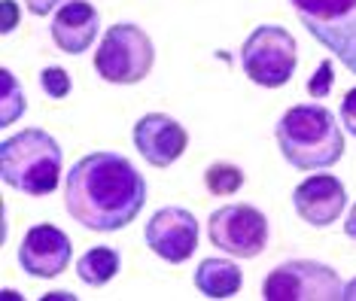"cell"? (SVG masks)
Instances as JSON below:
<instances>
[{
    "label": "cell",
    "instance_id": "1",
    "mask_svg": "<svg viewBox=\"0 0 356 301\" xmlns=\"http://www.w3.org/2000/svg\"><path fill=\"white\" fill-rule=\"evenodd\" d=\"M147 204V180L119 152H92L64 180V210L88 231H119Z\"/></svg>",
    "mask_w": 356,
    "mask_h": 301
},
{
    "label": "cell",
    "instance_id": "2",
    "mask_svg": "<svg viewBox=\"0 0 356 301\" xmlns=\"http://www.w3.org/2000/svg\"><path fill=\"white\" fill-rule=\"evenodd\" d=\"M280 156L296 170H323L344 156V134L335 113L320 104H296L274 128Z\"/></svg>",
    "mask_w": 356,
    "mask_h": 301
},
{
    "label": "cell",
    "instance_id": "3",
    "mask_svg": "<svg viewBox=\"0 0 356 301\" xmlns=\"http://www.w3.org/2000/svg\"><path fill=\"white\" fill-rule=\"evenodd\" d=\"M61 146L43 128H25L0 143V177L15 192L34 198L52 195L61 180Z\"/></svg>",
    "mask_w": 356,
    "mask_h": 301
},
{
    "label": "cell",
    "instance_id": "4",
    "mask_svg": "<svg viewBox=\"0 0 356 301\" xmlns=\"http://www.w3.org/2000/svg\"><path fill=\"white\" fill-rule=\"evenodd\" d=\"M156 64V46L143 28L131 22H116L104 31L95 49V70L110 86H134L149 76Z\"/></svg>",
    "mask_w": 356,
    "mask_h": 301
},
{
    "label": "cell",
    "instance_id": "5",
    "mask_svg": "<svg viewBox=\"0 0 356 301\" xmlns=\"http://www.w3.org/2000/svg\"><path fill=\"white\" fill-rule=\"evenodd\" d=\"M302 28L356 73V0H289Z\"/></svg>",
    "mask_w": 356,
    "mask_h": 301
},
{
    "label": "cell",
    "instance_id": "6",
    "mask_svg": "<svg viewBox=\"0 0 356 301\" xmlns=\"http://www.w3.org/2000/svg\"><path fill=\"white\" fill-rule=\"evenodd\" d=\"M241 67L262 88L286 86L298 67L296 37L280 24H259L241 46Z\"/></svg>",
    "mask_w": 356,
    "mask_h": 301
},
{
    "label": "cell",
    "instance_id": "7",
    "mask_svg": "<svg viewBox=\"0 0 356 301\" xmlns=\"http://www.w3.org/2000/svg\"><path fill=\"white\" fill-rule=\"evenodd\" d=\"M344 283L338 271L314 259H289L280 262L262 280L265 301H338Z\"/></svg>",
    "mask_w": 356,
    "mask_h": 301
},
{
    "label": "cell",
    "instance_id": "8",
    "mask_svg": "<svg viewBox=\"0 0 356 301\" xmlns=\"http://www.w3.org/2000/svg\"><path fill=\"white\" fill-rule=\"evenodd\" d=\"M207 238L234 259H256L268 243V219L253 204H225L207 216Z\"/></svg>",
    "mask_w": 356,
    "mask_h": 301
},
{
    "label": "cell",
    "instance_id": "9",
    "mask_svg": "<svg viewBox=\"0 0 356 301\" xmlns=\"http://www.w3.org/2000/svg\"><path fill=\"white\" fill-rule=\"evenodd\" d=\"M147 247L171 265H183L198 250V219L186 207H161L147 222Z\"/></svg>",
    "mask_w": 356,
    "mask_h": 301
},
{
    "label": "cell",
    "instance_id": "10",
    "mask_svg": "<svg viewBox=\"0 0 356 301\" xmlns=\"http://www.w3.org/2000/svg\"><path fill=\"white\" fill-rule=\"evenodd\" d=\"M70 256H74V243L52 222L31 225L19 247L22 271L34 280H52L64 274L70 265Z\"/></svg>",
    "mask_w": 356,
    "mask_h": 301
},
{
    "label": "cell",
    "instance_id": "11",
    "mask_svg": "<svg viewBox=\"0 0 356 301\" xmlns=\"http://www.w3.org/2000/svg\"><path fill=\"white\" fill-rule=\"evenodd\" d=\"M131 137H134V149L152 168H171L174 161H180L186 146H189L186 128L177 119L168 116V113H147V116H140Z\"/></svg>",
    "mask_w": 356,
    "mask_h": 301
},
{
    "label": "cell",
    "instance_id": "12",
    "mask_svg": "<svg viewBox=\"0 0 356 301\" xmlns=\"http://www.w3.org/2000/svg\"><path fill=\"white\" fill-rule=\"evenodd\" d=\"M296 213L314 229H329L341 219L347 207V189L338 177L332 174H311L293 192Z\"/></svg>",
    "mask_w": 356,
    "mask_h": 301
},
{
    "label": "cell",
    "instance_id": "13",
    "mask_svg": "<svg viewBox=\"0 0 356 301\" xmlns=\"http://www.w3.org/2000/svg\"><path fill=\"white\" fill-rule=\"evenodd\" d=\"M52 43L67 55H83L101 34V15L88 0H70L52 19Z\"/></svg>",
    "mask_w": 356,
    "mask_h": 301
},
{
    "label": "cell",
    "instance_id": "14",
    "mask_svg": "<svg viewBox=\"0 0 356 301\" xmlns=\"http://www.w3.org/2000/svg\"><path fill=\"white\" fill-rule=\"evenodd\" d=\"M195 286L207 298H232L244 286V274L232 259H204L195 268Z\"/></svg>",
    "mask_w": 356,
    "mask_h": 301
},
{
    "label": "cell",
    "instance_id": "15",
    "mask_svg": "<svg viewBox=\"0 0 356 301\" xmlns=\"http://www.w3.org/2000/svg\"><path fill=\"white\" fill-rule=\"evenodd\" d=\"M119 268H122V259H119V253L113 247H92L76 259V277L86 286L98 289V286H107L116 277Z\"/></svg>",
    "mask_w": 356,
    "mask_h": 301
},
{
    "label": "cell",
    "instance_id": "16",
    "mask_svg": "<svg viewBox=\"0 0 356 301\" xmlns=\"http://www.w3.org/2000/svg\"><path fill=\"white\" fill-rule=\"evenodd\" d=\"M0 79H3V86H0V125H13L15 119L25 116L28 110V101H25V92H22L19 79L13 76L10 67H3V73H0Z\"/></svg>",
    "mask_w": 356,
    "mask_h": 301
},
{
    "label": "cell",
    "instance_id": "17",
    "mask_svg": "<svg viewBox=\"0 0 356 301\" xmlns=\"http://www.w3.org/2000/svg\"><path fill=\"white\" fill-rule=\"evenodd\" d=\"M204 186L210 195H234L244 186V170L229 161H213L204 170Z\"/></svg>",
    "mask_w": 356,
    "mask_h": 301
},
{
    "label": "cell",
    "instance_id": "18",
    "mask_svg": "<svg viewBox=\"0 0 356 301\" xmlns=\"http://www.w3.org/2000/svg\"><path fill=\"white\" fill-rule=\"evenodd\" d=\"M40 88H43L49 97H67L70 95V88H74V83H70V73L64 70V67H43L40 70Z\"/></svg>",
    "mask_w": 356,
    "mask_h": 301
},
{
    "label": "cell",
    "instance_id": "19",
    "mask_svg": "<svg viewBox=\"0 0 356 301\" xmlns=\"http://www.w3.org/2000/svg\"><path fill=\"white\" fill-rule=\"evenodd\" d=\"M332 58H326V61H320V67H317V73H314L311 79H307V95L311 97H326L329 92H332V83H335V76H332Z\"/></svg>",
    "mask_w": 356,
    "mask_h": 301
},
{
    "label": "cell",
    "instance_id": "20",
    "mask_svg": "<svg viewBox=\"0 0 356 301\" xmlns=\"http://www.w3.org/2000/svg\"><path fill=\"white\" fill-rule=\"evenodd\" d=\"M341 125L356 137V88H350L341 101Z\"/></svg>",
    "mask_w": 356,
    "mask_h": 301
},
{
    "label": "cell",
    "instance_id": "21",
    "mask_svg": "<svg viewBox=\"0 0 356 301\" xmlns=\"http://www.w3.org/2000/svg\"><path fill=\"white\" fill-rule=\"evenodd\" d=\"M64 3H70V0H25L28 13H34V15H49L55 10H61Z\"/></svg>",
    "mask_w": 356,
    "mask_h": 301
},
{
    "label": "cell",
    "instance_id": "22",
    "mask_svg": "<svg viewBox=\"0 0 356 301\" xmlns=\"http://www.w3.org/2000/svg\"><path fill=\"white\" fill-rule=\"evenodd\" d=\"M15 28H19V3L3 0V34H13Z\"/></svg>",
    "mask_w": 356,
    "mask_h": 301
},
{
    "label": "cell",
    "instance_id": "23",
    "mask_svg": "<svg viewBox=\"0 0 356 301\" xmlns=\"http://www.w3.org/2000/svg\"><path fill=\"white\" fill-rule=\"evenodd\" d=\"M344 231H347V238L356 241V204L350 207V213H347V219H344Z\"/></svg>",
    "mask_w": 356,
    "mask_h": 301
},
{
    "label": "cell",
    "instance_id": "24",
    "mask_svg": "<svg viewBox=\"0 0 356 301\" xmlns=\"http://www.w3.org/2000/svg\"><path fill=\"white\" fill-rule=\"evenodd\" d=\"M341 298H344V301H356V277L344 283V292H341Z\"/></svg>",
    "mask_w": 356,
    "mask_h": 301
}]
</instances>
